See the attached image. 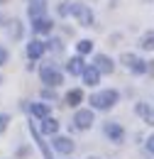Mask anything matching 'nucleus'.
<instances>
[{"mask_svg": "<svg viewBox=\"0 0 154 159\" xmlns=\"http://www.w3.org/2000/svg\"><path fill=\"white\" fill-rule=\"evenodd\" d=\"M117 91H100V93H93L91 96V108L96 110H110L113 105L117 103Z\"/></svg>", "mask_w": 154, "mask_h": 159, "instance_id": "1", "label": "nucleus"}, {"mask_svg": "<svg viewBox=\"0 0 154 159\" xmlns=\"http://www.w3.org/2000/svg\"><path fill=\"white\" fill-rule=\"evenodd\" d=\"M42 81H44L49 88H54V86H59V83L64 81V76H61V71H59L54 64H44V66H42Z\"/></svg>", "mask_w": 154, "mask_h": 159, "instance_id": "2", "label": "nucleus"}, {"mask_svg": "<svg viewBox=\"0 0 154 159\" xmlns=\"http://www.w3.org/2000/svg\"><path fill=\"white\" fill-rule=\"evenodd\" d=\"M71 15L78 20V25H81V27H91V25H93V10H91L88 5L74 2V12H71Z\"/></svg>", "mask_w": 154, "mask_h": 159, "instance_id": "3", "label": "nucleus"}, {"mask_svg": "<svg viewBox=\"0 0 154 159\" xmlns=\"http://www.w3.org/2000/svg\"><path fill=\"white\" fill-rule=\"evenodd\" d=\"M120 61H122L132 74H144V71H147V61H142L139 57H135V54H122Z\"/></svg>", "mask_w": 154, "mask_h": 159, "instance_id": "4", "label": "nucleus"}, {"mask_svg": "<svg viewBox=\"0 0 154 159\" xmlns=\"http://www.w3.org/2000/svg\"><path fill=\"white\" fill-rule=\"evenodd\" d=\"M103 132H105V137L110 139V142H115V144H120V142L125 139V130H122L117 122H105V125H103Z\"/></svg>", "mask_w": 154, "mask_h": 159, "instance_id": "5", "label": "nucleus"}, {"mask_svg": "<svg viewBox=\"0 0 154 159\" xmlns=\"http://www.w3.org/2000/svg\"><path fill=\"white\" fill-rule=\"evenodd\" d=\"M93 122H96V120H93V110H76V115H74V125H76L78 130H88Z\"/></svg>", "mask_w": 154, "mask_h": 159, "instance_id": "6", "label": "nucleus"}, {"mask_svg": "<svg viewBox=\"0 0 154 159\" xmlns=\"http://www.w3.org/2000/svg\"><path fill=\"white\" fill-rule=\"evenodd\" d=\"M93 66H96L100 74H113V69H115L113 59L105 57V54H96V57H93Z\"/></svg>", "mask_w": 154, "mask_h": 159, "instance_id": "7", "label": "nucleus"}, {"mask_svg": "<svg viewBox=\"0 0 154 159\" xmlns=\"http://www.w3.org/2000/svg\"><path fill=\"white\" fill-rule=\"evenodd\" d=\"M27 15H29V20L47 17V0H32L29 7H27Z\"/></svg>", "mask_w": 154, "mask_h": 159, "instance_id": "8", "label": "nucleus"}, {"mask_svg": "<svg viewBox=\"0 0 154 159\" xmlns=\"http://www.w3.org/2000/svg\"><path fill=\"white\" fill-rule=\"evenodd\" d=\"M44 52H47V42H42V39H32L27 44V57H29V61L39 59Z\"/></svg>", "mask_w": 154, "mask_h": 159, "instance_id": "9", "label": "nucleus"}, {"mask_svg": "<svg viewBox=\"0 0 154 159\" xmlns=\"http://www.w3.org/2000/svg\"><path fill=\"white\" fill-rule=\"evenodd\" d=\"M52 144H54V149H57V152H61V154H71V152H74V142H71L69 137H61V135H54Z\"/></svg>", "mask_w": 154, "mask_h": 159, "instance_id": "10", "label": "nucleus"}, {"mask_svg": "<svg viewBox=\"0 0 154 159\" xmlns=\"http://www.w3.org/2000/svg\"><path fill=\"white\" fill-rule=\"evenodd\" d=\"M52 27H54V22L49 20V17H37V20H32V32H37V34H49Z\"/></svg>", "mask_w": 154, "mask_h": 159, "instance_id": "11", "label": "nucleus"}, {"mask_svg": "<svg viewBox=\"0 0 154 159\" xmlns=\"http://www.w3.org/2000/svg\"><path fill=\"white\" fill-rule=\"evenodd\" d=\"M66 71L71 74V76H83V71H86V64H83V59L81 57H71V59L66 61Z\"/></svg>", "mask_w": 154, "mask_h": 159, "instance_id": "12", "label": "nucleus"}, {"mask_svg": "<svg viewBox=\"0 0 154 159\" xmlns=\"http://www.w3.org/2000/svg\"><path fill=\"white\" fill-rule=\"evenodd\" d=\"M135 110H137V115H142V120H144L147 125H154V108H152V105H147V103H137Z\"/></svg>", "mask_w": 154, "mask_h": 159, "instance_id": "13", "label": "nucleus"}, {"mask_svg": "<svg viewBox=\"0 0 154 159\" xmlns=\"http://www.w3.org/2000/svg\"><path fill=\"white\" fill-rule=\"evenodd\" d=\"M98 81H100V71H98L93 64L86 66V71H83V83H86V86H96Z\"/></svg>", "mask_w": 154, "mask_h": 159, "instance_id": "14", "label": "nucleus"}, {"mask_svg": "<svg viewBox=\"0 0 154 159\" xmlns=\"http://www.w3.org/2000/svg\"><path fill=\"white\" fill-rule=\"evenodd\" d=\"M29 132H32V139L39 144V149H42V154H44V159H52V152H49V147H47V142L42 139V132H39L37 127H32L29 125Z\"/></svg>", "mask_w": 154, "mask_h": 159, "instance_id": "15", "label": "nucleus"}, {"mask_svg": "<svg viewBox=\"0 0 154 159\" xmlns=\"http://www.w3.org/2000/svg\"><path fill=\"white\" fill-rule=\"evenodd\" d=\"M29 113L39 120L49 118V103H32V105H29Z\"/></svg>", "mask_w": 154, "mask_h": 159, "instance_id": "16", "label": "nucleus"}, {"mask_svg": "<svg viewBox=\"0 0 154 159\" xmlns=\"http://www.w3.org/2000/svg\"><path fill=\"white\" fill-rule=\"evenodd\" d=\"M66 105H71V108H76L78 103H83V91L81 88H71L69 93H66Z\"/></svg>", "mask_w": 154, "mask_h": 159, "instance_id": "17", "label": "nucleus"}, {"mask_svg": "<svg viewBox=\"0 0 154 159\" xmlns=\"http://www.w3.org/2000/svg\"><path fill=\"white\" fill-rule=\"evenodd\" d=\"M39 130H42V135H57V132H59V122L54 118H44Z\"/></svg>", "mask_w": 154, "mask_h": 159, "instance_id": "18", "label": "nucleus"}, {"mask_svg": "<svg viewBox=\"0 0 154 159\" xmlns=\"http://www.w3.org/2000/svg\"><path fill=\"white\" fill-rule=\"evenodd\" d=\"M7 34H10L12 39H20V37H22V22L12 20V22H10V27H7Z\"/></svg>", "mask_w": 154, "mask_h": 159, "instance_id": "19", "label": "nucleus"}, {"mask_svg": "<svg viewBox=\"0 0 154 159\" xmlns=\"http://www.w3.org/2000/svg\"><path fill=\"white\" fill-rule=\"evenodd\" d=\"M139 47H142V49H147V52H152V49H154V32H147V34H142V39H139Z\"/></svg>", "mask_w": 154, "mask_h": 159, "instance_id": "20", "label": "nucleus"}, {"mask_svg": "<svg viewBox=\"0 0 154 159\" xmlns=\"http://www.w3.org/2000/svg\"><path fill=\"white\" fill-rule=\"evenodd\" d=\"M76 49H78V57H83V54H91V49H93V42L91 39H81L76 44Z\"/></svg>", "mask_w": 154, "mask_h": 159, "instance_id": "21", "label": "nucleus"}, {"mask_svg": "<svg viewBox=\"0 0 154 159\" xmlns=\"http://www.w3.org/2000/svg\"><path fill=\"white\" fill-rule=\"evenodd\" d=\"M74 12V2H61L59 5V15L61 17H66V15H71Z\"/></svg>", "mask_w": 154, "mask_h": 159, "instance_id": "22", "label": "nucleus"}, {"mask_svg": "<svg viewBox=\"0 0 154 159\" xmlns=\"http://www.w3.org/2000/svg\"><path fill=\"white\" fill-rule=\"evenodd\" d=\"M47 49H54V52H61L64 47H61V39H49L47 42Z\"/></svg>", "mask_w": 154, "mask_h": 159, "instance_id": "23", "label": "nucleus"}, {"mask_svg": "<svg viewBox=\"0 0 154 159\" xmlns=\"http://www.w3.org/2000/svg\"><path fill=\"white\" fill-rule=\"evenodd\" d=\"M7 122H10V115H5V113H0V135L7 130Z\"/></svg>", "mask_w": 154, "mask_h": 159, "instance_id": "24", "label": "nucleus"}, {"mask_svg": "<svg viewBox=\"0 0 154 159\" xmlns=\"http://www.w3.org/2000/svg\"><path fill=\"white\" fill-rule=\"evenodd\" d=\"M2 64H7V49L0 44V66H2Z\"/></svg>", "mask_w": 154, "mask_h": 159, "instance_id": "25", "label": "nucleus"}, {"mask_svg": "<svg viewBox=\"0 0 154 159\" xmlns=\"http://www.w3.org/2000/svg\"><path fill=\"white\" fill-rule=\"evenodd\" d=\"M42 96H44V100H57V93H54V91H49V88H47Z\"/></svg>", "mask_w": 154, "mask_h": 159, "instance_id": "26", "label": "nucleus"}, {"mask_svg": "<svg viewBox=\"0 0 154 159\" xmlns=\"http://www.w3.org/2000/svg\"><path fill=\"white\" fill-rule=\"evenodd\" d=\"M147 149H149V152H152V154H154V135H152V137H149V139H147Z\"/></svg>", "mask_w": 154, "mask_h": 159, "instance_id": "27", "label": "nucleus"}, {"mask_svg": "<svg viewBox=\"0 0 154 159\" xmlns=\"http://www.w3.org/2000/svg\"><path fill=\"white\" fill-rule=\"evenodd\" d=\"M147 71H149V74L154 76V61H149V64H147Z\"/></svg>", "mask_w": 154, "mask_h": 159, "instance_id": "28", "label": "nucleus"}, {"mask_svg": "<svg viewBox=\"0 0 154 159\" xmlns=\"http://www.w3.org/2000/svg\"><path fill=\"white\" fill-rule=\"evenodd\" d=\"M2 2H7V0H0V5H2Z\"/></svg>", "mask_w": 154, "mask_h": 159, "instance_id": "29", "label": "nucleus"}]
</instances>
